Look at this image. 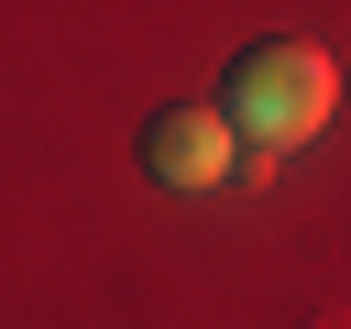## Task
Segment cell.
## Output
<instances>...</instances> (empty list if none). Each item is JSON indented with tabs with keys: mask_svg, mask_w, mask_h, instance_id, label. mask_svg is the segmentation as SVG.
Returning <instances> with one entry per match:
<instances>
[{
	"mask_svg": "<svg viewBox=\"0 0 351 329\" xmlns=\"http://www.w3.org/2000/svg\"><path fill=\"white\" fill-rule=\"evenodd\" d=\"M329 99H340V77H329L318 44H252V55H230V77H219V121H230L252 154L307 143V132L329 121Z\"/></svg>",
	"mask_w": 351,
	"mask_h": 329,
	"instance_id": "obj_1",
	"label": "cell"
},
{
	"mask_svg": "<svg viewBox=\"0 0 351 329\" xmlns=\"http://www.w3.org/2000/svg\"><path fill=\"white\" fill-rule=\"evenodd\" d=\"M143 175L154 186H219L230 175V121H219V99L197 110V99H165L154 121H143Z\"/></svg>",
	"mask_w": 351,
	"mask_h": 329,
	"instance_id": "obj_2",
	"label": "cell"
}]
</instances>
